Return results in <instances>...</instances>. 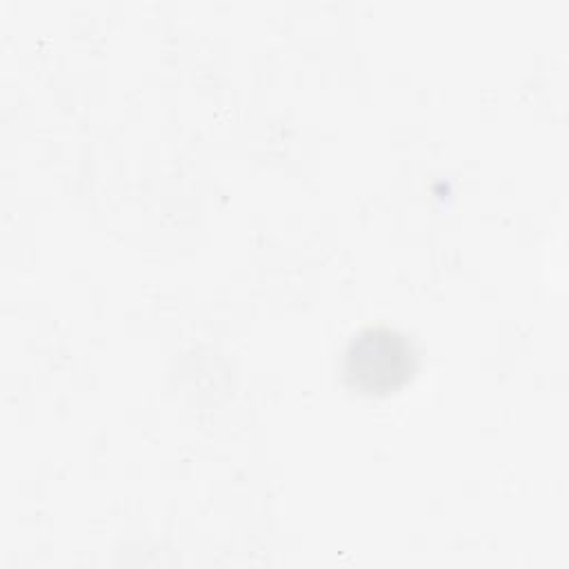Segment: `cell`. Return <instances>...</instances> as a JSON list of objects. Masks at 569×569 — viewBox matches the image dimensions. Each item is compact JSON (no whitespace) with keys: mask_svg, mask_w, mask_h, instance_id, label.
<instances>
[{"mask_svg":"<svg viewBox=\"0 0 569 569\" xmlns=\"http://www.w3.org/2000/svg\"><path fill=\"white\" fill-rule=\"evenodd\" d=\"M418 369V353L409 336L389 325L358 329L342 356L347 385L365 396H389L402 389Z\"/></svg>","mask_w":569,"mask_h":569,"instance_id":"cell-1","label":"cell"}]
</instances>
